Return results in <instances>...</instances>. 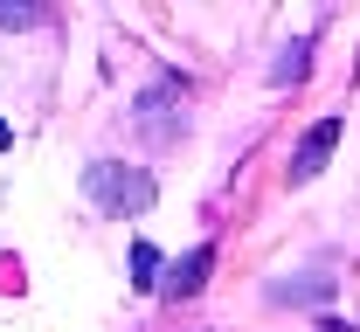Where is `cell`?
<instances>
[{"instance_id": "cell-1", "label": "cell", "mask_w": 360, "mask_h": 332, "mask_svg": "<svg viewBox=\"0 0 360 332\" xmlns=\"http://www.w3.org/2000/svg\"><path fill=\"white\" fill-rule=\"evenodd\" d=\"M84 180H90V194H97V208H104V215H146V208H153V194H160L139 166H118V159H97Z\"/></svg>"}, {"instance_id": "cell-2", "label": "cell", "mask_w": 360, "mask_h": 332, "mask_svg": "<svg viewBox=\"0 0 360 332\" xmlns=\"http://www.w3.org/2000/svg\"><path fill=\"white\" fill-rule=\"evenodd\" d=\"M180 84L174 77H160L153 91L139 97V139H153V145H167V139H180Z\"/></svg>"}, {"instance_id": "cell-3", "label": "cell", "mask_w": 360, "mask_h": 332, "mask_svg": "<svg viewBox=\"0 0 360 332\" xmlns=\"http://www.w3.org/2000/svg\"><path fill=\"white\" fill-rule=\"evenodd\" d=\"M340 132H347V118H319L312 132L298 139V152H291V180H319L326 159H333V145H340Z\"/></svg>"}, {"instance_id": "cell-4", "label": "cell", "mask_w": 360, "mask_h": 332, "mask_svg": "<svg viewBox=\"0 0 360 332\" xmlns=\"http://www.w3.org/2000/svg\"><path fill=\"white\" fill-rule=\"evenodd\" d=\"M208 270H215V242H201V249H187V256L174 263V277H167V291H174V298H194V291L208 284Z\"/></svg>"}, {"instance_id": "cell-5", "label": "cell", "mask_w": 360, "mask_h": 332, "mask_svg": "<svg viewBox=\"0 0 360 332\" xmlns=\"http://www.w3.org/2000/svg\"><path fill=\"white\" fill-rule=\"evenodd\" d=\"M270 298H277V305H291V298H298V305H326V298H333V284H326V277H298V284L284 277Z\"/></svg>"}, {"instance_id": "cell-6", "label": "cell", "mask_w": 360, "mask_h": 332, "mask_svg": "<svg viewBox=\"0 0 360 332\" xmlns=\"http://www.w3.org/2000/svg\"><path fill=\"white\" fill-rule=\"evenodd\" d=\"M305 55H312V42L298 35V42H291L284 55H277V69H270V84H298V77H305Z\"/></svg>"}, {"instance_id": "cell-7", "label": "cell", "mask_w": 360, "mask_h": 332, "mask_svg": "<svg viewBox=\"0 0 360 332\" xmlns=\"http://www.w3.org/2000/svg\"><path fill=\"white\" fill-rule=\"evenodd\" d=\"M132 284L139 291L160 284V249H153V242H132Z\"/></svg>"}, {"instance_id": "cell-8", "label": "cell", "mask_w": 360, "mask_h": 332, "mask_svg": "<svg viewBox=\"0 0 360 332\" xmlns=\"http://www.w3.org/2000/svg\"><path fill=\"white\" fill-rule=\"evenodd\" d=\"M35 21H42L35 7H14V0H0V28H35Z\"/></svg>"}, {"instance_id": "cell-9", "label": "cell", "mask_w": 360, "mask_h": 332, "mask_svg": "<svg viewBox=\"0 0 360 332\" xmlns=\"http://www.w3.org/2000/svg\"><path fill=\"white\" fill-rule=\"evenodd\" d=\"M319 332H354V326H340V319H319Z\"/></svg>"}, {"instance_id": "cell-10", "label": "cell", "mask_w": 360, "mask_h": 332, "mask_svg": "<svg viewBox=\"0 0 360 332\" xmlns=\"http://www.w3.org/2000/svg\"><path fill=\"white\" fill-rule=\"evenodd\" d=\"M7 139H14V132H7V118H0V145H7Z\"/></svg>"}]
</instances>
